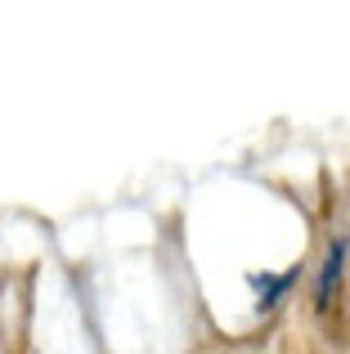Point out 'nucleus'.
I'll list each match as a JSON object with an SVG mask.
<instances>
[{
	"label": "nucleus",
	"mask_w": 350,
	"mask_h": 354,
	"mask_svg": "<svg viewBox=\"0 0 350 354\" xmlns=\"http://www.w3.org/2000/svg\"><path fill=\"white\" fill-rule=\"evenodd\" d=\"M346 256H350V242L346 234L328 238V251H324V265H319V278H315V314L328 319L342 301V283H346Z\"/></svg>",
	"instance_id": "nucleus-1"
},
{
	"label": "nucleus",
	"mask_w": 350,
	"mask_h": 354,
	"mask_svg": "<svg viewBox=\"0 0 350 354\" xmlns=\"http://www.w3.org/2000/svg\"><path fill=\"white\" fill-rule=\"evenodd\" d=\"M297 278H301V269H283V274H247V287L256 292V310L261 314H270V310H279L283 301H288V292L297 287Z\"/></svg>",
	"instance_id": "nucleus-2"
}]
</instances>
